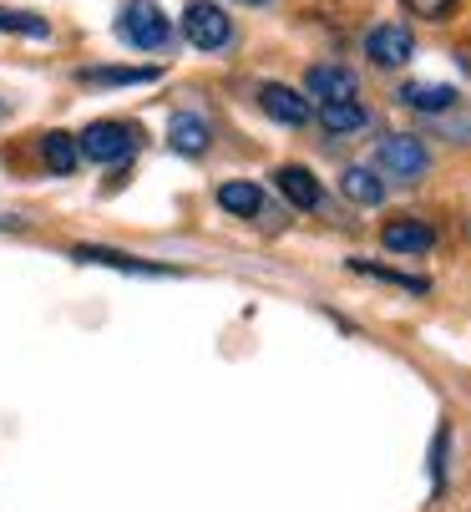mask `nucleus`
<instances>
[{
  "label": "nucleus",
  "instance_id": "obj_2",
  "mask_svg": "<svg viewBox=\"0 0 471 512\" xmlns=\"http://www.w3.org/2000/svg\"><path fill=\"white\" fill-rule=\"evenodd\" d=\"M375 168L396 183H421L431 173V153L416 132H390L380 148H375Z\"/></svg>",
  "mask_w": 471,
  "mask_h": 512
},
{
  "label": "nucleus",
  "instance_id": "obj_12",
  "mask_svg": "<svg viewBox=\"0 0 471 512\" xmlns=\"http://www.w3.org/2000/svg\"><path fill=\"white\" fill-rule=\"evenodd\" d=\"M396 102L411 107V112H431V117H441V112L456 107V87H446V82H406V87L396 92Z\"/></svg>",
  "mask_w": 471,
  "mask_h": 512
},
{
  "label": "nucleus",
  "instance_id": "obj_4",
  "mask_svg": "<svg viewBox=\"0 0 471 512\" xmlns=\"http://www.w3.org/2000/svg\"><path fill=\"white\" fill-rule=\"evenodd\" d=\"M183 41L198 46V51H223L233 41L228 11L213 6V0H188V6H183Z\"/></svg>",
  "mask_w": 471,
  "mask_h": 512
},
{
  "label": "nucleus",
  "instance_id": "obj_10",
  "mask_svg": "<svg viewBox=\"0 0 471 512\" xmlns=\"http://www.w3.org/2000/svg\"><path fill=\"white\" fill-rule=\"evenodd\" d=\"M208 142H213L208 117H198V112H173V117H168V148H173V153H183V158H203V153H208Z\"/></svg>",
  "mask_w": 471,
  "mask_h": 512
},
{
  "label": "nucleus",
  "instance_id": "obj_21",
  "mask_svg": "<svg viewBox=\"0 0 471 512\" xmlns=\"http://www.w3.org/2000/svg\"><path fill=\"white\" fill-rule=\"evenodd\" d=\"M446 447H451V426H441L436 442H431V477H436V492H441V482H446Z\"/></svg>",
  "mask_w": 471,
  "mask_h": 512
},
{
  "label": "nucleus",
  "instance_id": "obj_14",
  "mask_svg": "<svg viewBox=\"0 0 471 512\" xmlns=\"http://www.w3.org/2000/svg\"><path fill=\"white\" fill-rule=\"evenodd\" d=\"M82 82L87 87H147L157 82V71L152 66H87Z\"/></svg>",
  "mask_w": 471,
  "mask_h": 512
},
{
  "label": "nucleus",
  "instance_id": "obj_15",
  "mask_svg": "<svg viewBox=\"0 0 471 512\" xmlns=\"http://www.w3.org/2000/svg\"><path fill=\"white\" fill-rule=\"evenodd\" d=\"M340 188H345V198H350V203H360V208L385 203V183L375 178V168H345Z\"/></svg>",
  "mask_w": 471,
  "mask_h": 512
},
{
  "label": "nucleus",
  "instance_id": "obj_5",
  "mask_svg": "<svg viewBox=\"0 0 471 512\" xmlns=\"http://www.w3.org/2000/svg\"><path fill=\"white\" fill-rule=\"evenodd\" d=\"M365 56H370V66H385V71H396V66H406L411 56H416V36L401 26V21H385V26H370V36H365Z\"/></svg>",
  "mask_w": 471,
  "mask_h": 512
},
{
  "label": "nucleus",
  "instance_id": "obj_24",
  "mask_svg": "<svg viewBox=\"0 0 471 512\" xmlns=\"http://www.w3.org/2000/svg\"><path fill=\"white\" fill-rule=\"evenodd\" d=\"M239 6H264V0H239Z\"/></svg>",
  "mask_w": 471,
  "mask_h": 512
},
{
  "label": "nucleus",
  "instance_id": "obj_13",
  "mask_svg": "<svg viewBox=\"0 0 471 512\" xmlns=\"http://www.w3.org/2000/svg\"><path fill=\"white\" fill-rule=\"evenodd\" d=\"M41 163H46L56 178L76 173V163H82V142H76V132H46V137H41Z\"/></svg>",
  "mask_w": 471,
  "mask_h": 512
},
{
  "label": "nucleus",
  "instance_id": "obj_9",
  "mask_svg": "<svg viewBox=\"0 0 471 512\" xmlns=\"http://www.w3.org/2000/svg\"><path fill=\"white\" fill-rule=\"evenodd\" d=\"M380 244L390 249V254H431L436 249V229L431 224H421V218H390V224L380 229Z\"/></svg>",
  "mask_w": 471,
  "mask_h": 512
},
{
  "label": "nucleus",
  "instance_id": "obj_7",
  "mask_svg": "<svg viewBox=\"0 0 471 512\" xmlns=\"http://www.w3.org/2000/svg\"><path fill=\"white\" fill-rule=\"evenodd\" d=\"M259 107H264V117H274L279 127H304L314 112H309V97L304 92H294V87H284V82H264L259 87Z\"/></svg>",
  "mask_w": 471,
  "mask_h": 512
},
{
  "label": "nucleus",
  "instance_id": "obj_19",
  "mask_svg": "<svg viewBox=\"0 0 471 512\" xmlns=\"http://www.w3.org/2000/svg\"><path fill=\"white\" fill-rule=\"evenodd\" d=\"M0 31H11V36H51V26L41 21V16H31V11H11V6H0Z\"/></svg>",
  "mask_w": 471,
  "mask_h": 512
},
{
  "label": "nucleus",
  "instance_id": "obj_22",
  "mask_svg": "<svg viewBox=\"0 0 471 512\" xmlns=\"http://www.w3.org/2000/svg\"><path fill=\"white\" fill-rule=\"evenodd\" d=\"M0 229H26V218L21 213H0Z\"/></svg>",
  "mask_w": 471,
  "mask_h": 512
},
{
  "label": "nucleus",
  "instance_id": "obj_11",
  "mask_svg": "<svg viewBox=\"0 0 471 512\" xmlns=\"http://www.w3.org/2000/svg\"><path fill=\"white\" fill-rule=\"evenodd\" d=\"M274 183H279V193L294 203V208H320L325 203V193H320V178H314L309 168H299V163H284V168H274Z\"/></svg>",
  "mask_w": 471,
  "mask_h": 512
},
{
  "label": "nucleus",
  "instance_id": "obj_3",
  "mask_svg": "<svg viewBox=\"0 0 471 512\" xmlns=\"http://www.w3.org/2000/svg\"><path fill=\"white\" fill-rule=\"evenodd\" d=\"M76 142H82V158H92V163H127V158L142 148V127H137V122H112V117H102V122H92Z\"/></svg>",
  "mask_w": 471,
  "mask_h": 512
},
{
  "label": "nucleus",
  "instance_id": "obj_18",
  "mask_svg": "<svg viewBox=\"0 0 471 512\" xmlns=\"http://www.w3.org/2000/svg\"><path fill=\"white\" fill-rule=\"evenodd\" d=\"M350 269L355 274H370V279H385V284H401V289H411V295H426V279H416V274H401V269H380V264H365V259H350Z\"/></svg>",
  "mask_w": 471,
  "mask_h": 512
},
{
  "label": "nucleus",
  "instance_id": "obj_1",
  "mask_svg": "<svg viewBox=\"0 0 471 512\" xmlns=\"http://www.w3.org/2000/svg\"><path fill=\"white\" fill-rule=\"evenodd\" d=\"M117 31L137 51H168V41H173V21L163 16L157 0H127L122 16H117Z\"/></svg>",
  "mask_w": 471,
  "mask_h": 512
},
{
  "label": "nucleus",
  "instance_id": "obj_23",
  "mask_svg": "<svg viewBox=\"0 0 471 512\" xmlns=\"http://www.w3.org/2000/svg\"><path fill=\"white\" fill-rule=\"evenodd\" d=\"M456 61H461V66L471 71V41H461V46H456Z\"/></svg>",
  "mask_w": 471,
  "mask_h": 512
},
{
  "label": "nucleus",
  "instance_id": "obj_6",
  "mask_svg": "<svg viewBox=\"0 0 471 512\" xmlns=\"http://www.w3.org/2000/svg\"><path fill=\"white\" fill-rule=\"evenodd\" d=\"M304 92H309V97H320V107H325V102H360L355 71H350V66H335V61L309 66V71H304Z\"/></svg>",
  "mask_w": 471,
  "mask_h": 512
},
{
  "label": "nucleus",
  "instance_id": "obj_17",
  "mask_svg": "<svg viewBox=\"0 0 471 512\" xmlns=\"http://www.w3.org/2000/svg\"><path fill=\"white\" fill-rule=\"evenodd\" d=\"M218 208L233 213V218H254V213L264 208V193H259L254 183H223V188H218Z\"/></svg>",
  "mask_w": 471,
  "mask_h": 512
},
{
  "label": "nucleus",
  "instance_id": "obj_25",
  "mask_svg": "<svg viewBox=\"0 0 471 512\" xmlns=\"http://www.w3.org/2000/svg\"><path fill=\"white\" fill-rule=\"evenodd\" d=\"M0 117H6V107H0Z\"/></svg>",
  "mask_w": 471,
  "mask_h": 512
},
{
  "label": "nucleus",
  "instance_id": "obj_20",
  "mask_svg": "<svg viewBox=\"0 0 471 512\" xmlns=\"http://www.w3.org/2000/svg\"><path fill=\"white\" fill-rule=\"evenodd\" d=\"M401 6H406L411 16H421V21H446L461 0H401Z\"/></svg>",
  "mask_w": 471,
  "mask_h": 512
},
{
  "label": "nucleus",
  "instance_id": "obj_8",
  "mask_svg": "<svg viewBox=\"0 0 471 512\" xmlns=\"http://www.w3.org/2000/svg\"><path fill=\"white\" fill-rule=\"evenodd\" d=\"M66 259H76V264H102V269H122V274H142V279H168V274H173V269H163V264H142V259H132V254H122V249H97V244H71Z\"/></svg>",
  "mask_w": 471,
  "mask_h": 512
},
{
  "label": "nucleus",
  "instance_id": "obj_16",
  "mask_svg": "<svg viewBox=\"0 0 471 512\" xmlns=\"http://www.w3.org/2000/svg\"><path fill=\"white\" fill-rule=\"evenodd\" d=\"M365 122H370V112H365L360 102H325V107H320V127H325V132H335V137L360 132Z\"/></svg>",
  "mask_w": 471,
  "mask_h": 512
}]
</instances>
